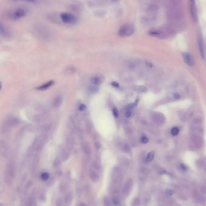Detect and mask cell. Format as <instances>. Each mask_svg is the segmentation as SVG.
Wrapping results in <instances>:
<instances>
[{
    "label": "cell",
    "instance_id": "6da1fadb",
    "mask_svg": "<svg viewBox=\"0 0 206 206\" xmlns=\"http://www.w3.org/2000/svg\"><path fill=\"white\" fill-rule=\"evenodd\" d=\"M135 28L133 25L130 24H126L122 26L118 32V34L121 37L130 36L134 34Z\"/></svg>",
    "mask_w": 206,
    "mask_h": 206
},
{
    "label": "cell",
    "instance_id": "7a4b0ae2",
    "mask_svg": "<svg viewBox=\"0 0 206 206\" xmlns=\"http://www.w3.org/2000/svg\"><path fill=\"white\" fill-rule=\"evenodd\" d=\"M60 18L62 22L67 24H74L77 22V18L74 15L70 13H61Z\"/></svg>",
    "mask_w": 206,
    "mask_h": 206
},
{
    "label": "cell",
    "instance_id": "3957f363",
    "mask_svg": "<svg viewBox=\"0 0 206 206\" xmlns=\"http://www.w3.org/2000/svg\"><path fill=\"white\" fill-rule=\"evenodd\" d=\"M190 10L192 20L194 22L198 21V11L196 6L195 0H190Z\"/></svg>",
    "mask_w": 206,
    "mask_h": 206
},
{
    "label": "cell",
    "instance_id": "277c9868",
    "mask_svg": "<svg viewBox=\"0 0 206 206\" xmlns=\"http://www.w3.org/2000/svg\"><path fill=\"white\" fill-rule=\"evenodd\" d=\"M38 34L43 39H49L51 37V33L49 32L48 30L42 26L39 27L38 28Z\"/></svg>",
    "mask_w": 206,
    "mask_h": 206
},
{
    "label": "cell",
    "instance_id": "5b68a950",
    "mask_svg": "<svg viewBox=\"0 0 206 206\" xmlns=\"http://www.w3.org/2000/svg\"><path fill=\"white\" fill-rule=\"evenodd\" d=\"M183 58L186 65L189 66H193L195 65V61L193 60L192 56L188 53H184L183 54Z\"/></svg>",
    "mask_w": 206,
    "mask_h": 206
},
{
    "label": "cell",
    "instance_id": "8992f818",
    "mask_svg": "<svg viewBox=\"0 0 206 206\" xmlns=\"http://www.w3.org/2000/svg\"><path fill=\"white\" fill-rule=\"evenodd\" d=\"M198 45H199V53H200L201 57L204 59L205 58V48H204V44L203 37L201 36H198Z\"/></svg>",
    "mask_w": 206,
    "mask_h": 206
},
{
    "label": "cell",
    "instance_id": "52a82bcc",
    "mask_svg": "<svg viewBox=\"0 0 206 206\" xmlns=\"http://www.w3.org/2000/svg\"><path fill=\"white\" fill-rule=\"evenodd\" d=\"M26 15V11L23 9H19L11 15V18L14 20H18Z\"/></svg>",
    "mask_w": 206,
    "mask_h": 206
},
{
    "label": "cell",
    "instance_id": "ba28073f",
    "mask_svg": "<svg viewBox=\"0 0 206 206\" xmlns=\"http://www.w3.org/2000/svg\"><path fill=\"white\" fill-rule=\"evenodd\" d=\"M48 18L49 20L54 23L60 24L62 22L61 18H60V15H58L56 14H49L48 15Z\"/></svg>",
    "mask_w": 206,
    "mask_h": 206
},
{
    "label": "cell",
    "instance_id": "9c48e42d",
    "mask_svg": "<svg viewBox=\"0 0 206 206\" xmlns=\"http://www.w3.org/2000/svg\"><path fill=\"white\" fill-rule=\"evenodd\" d=\"M152 118L153 120L157 123H161L165 121V117L164 116L160 113H154L152 115Z\"/></svg>",
    "mask_w": 206,
    "mask_h": 206
},
{
    "label": "cell",
    "instance_id": "30bf717a",
    "mask_svg": "<svg viewBox=\"0 0 206 206\" xmlns=\"http://www.w3.org/2000/svg\"><path fill=\"white\" fill-rule=\"evenodd\" d=\"M132 185H133V180L132 179H129L128 180H127L126 184H124V188L122 189L123 192L124 193H126V194H127V193L130 191Z\"/></svg>",
    "mask_w": 206,
    "mask_h": 206
},
{
    "label": "cell",
    "instance_id": "8fae6325",
    "mask_svg": "<svg viewBox=\"0 0 206 206\" xmlns=\"http://www.w3.org/2000/svg\"><path fill=\"white\" fill-rule=\"evenodd\" d=\"M62 101H63V99H62V98L61 97H60V96L56 97L54 99L53 102V106L55 108L59 107L62 103Z\"/></svg>",
    "mask_w": 206,
    "mask_h": 206
},
{
    "label": "cell",
    "instance_id": "7c38bea8",
    "mask_svg": "<svg viewBox=\"0 0 206 206\" xmlns=\"http://www.w3.org/2000/svg\"><path fill=\"white\" fill-rule=\"evenodd\" d=\"M82 148L84 153L87 155H89L91 154V148L87 142H84L82 145Z\"/></svg>",
    "mask_w": 206,
    "mask_h": 206
},
{
    "label": "cell",
    "instance_id": "4fadbf2b",
    "mask_svg": "<svg viewBox=\"0 0 206 206\" xmlns=\"http://www.w3.org/2000/svg\"><path fill=\"white\" fill-rule=\"evenodd\" d=\"M0 35L3 37H7L9 35L7 29L5 28V26H4L1 23H0Z\"/></svg>",
    "mask_w": 206,
    "mask_h": 206
},
{
    "label": "cell",
    "instance_id": "5bb4252c",
    "mask_svg": "<svg viewBox=\"0 0 206 206\" xmlns=\"http://www.w3.org/2000/svg\"><path fill=\"white\" fill-rule=\"evenodd\" d=\"M53 84H54L53 81H50V82H48V83H45L44 84L42 85L41 86L37 87V89L38 90H40V91H44V90H46L48 88H49V87L50 86H51Z\"/></svg>",
    "mask_w": 206,
    "mask_h": 206
},
{
    "label": "cell",
    "instance_id": "9a60e30c",
    "mask_svg": "<svg viewBox=\"0 0 206 206\" xmlns=\"http://www.w3.org/2000/svg\"><path fill=\"white\" fill-rule=\"evenodd\" d=\"M91 83L92 84L99 85V84H100L101 83L102 80H101V78L100 77H98V76H95V77H92L91 78Z\"/></svg>",
    "mask_w": 206,
    "mask_h": 206
},
{
    "label": "cell",
    "instance_id": "2e32d148",
    "mask_svg": "<svg viewBox=\"0 0 206 206\" xmlns=\"http://www.w3.org/2000/svg\"><path fill=\"white\" fill-rule=\"evenodd\" d=\"M76 68L72 66H68L65 69L64 71V72L66 74H72L75 72H76Z\"/></svg>",
    "mask_w": 206,
    "mask_h": 206
},
{
    "label": "cell",
    "instance_id": "e0dca14e",
    "mask_svg": "<svg viewBox=\"0 0 206 206\" xmlns=\"http://www.w3.org/2000/svg\"><path fill=\"white\" fill-rule=\"evenodd\" d=\"M196 198H197V201L199 203H200L201 204L206 206V198H205V197L201 195H198Z\"/></svg>",
    "mask_w": 206,
    "mask_h": 206
},
{
    "label": "cell",
    "instance_id": "ac0fdd59",
    "mask_svg": "<svg viewBox=\"0 0 206 206\" xmlns=\"http://www.w3.org/2000/svg\"><path fill=\"white\" fill-rule=\"evenodd\" d=\"M134 89L138 92L140 93H144L146 92L147 91V89L145 86H137L134 87Z\"/></svg>",
    "mask_w": 206,
    "mask_h": 206
},
{
    "label": "cell",
    "instance_id": "d6986e66",
    "mask_svg": "<svg viewBox=\"0 0 206 206\" xmlns=\"http://www.w3.org/2000/svg\"><path fill=\"white\" fill-rule=\"evenodd\" d=\"M154 155H155V153L154 151L149 152L147 155V160H146L147 161V162L151 161L154 158Z\"/></svg>",
    "mask_w": 206,
    "mask_h": 206
},
{
    "label": "cell",
    "instance_id": "ffe728a7",
    "mask_svg": "<svg viewBox=\"0 0 206 206\" xmlns=\"http://www.w3.org/2000/svg\"><path fill=\"white\" fill-rule=\"evenodd\" d=\"M180 132V129L179 128L177 127H173L172 129H171V134L174 136H176Z\"/></svg>",
    "mask_w": 206,
    "mask_h": 206
},
{
    "label": "cell",
    "instance_id": "44dd1931",
    "mask_svg": "<svg viewBox=\"0 0 206 206\" xmlns=\"http://www.w3.org/2000/svg\"><path fill=\"white\" fill-rule=\"evenodd\" d=\"M89 91L90 92H91L92 93H96L98 92V87L97 86V85L93 84L92 86H91L89 87Z\"/></svg>",
    "mask_w": 206,
    "mask_h": 206
},
{
    "label": "cell",
    "instance_id": "7402d4cb",
    "mask_svg": "<svg viewBox=\"0 0 206 206\" xmlns=\"http://www.w3.org/2000/svg\"><path fill=\"white\" fill-rule=\"evenodd\" d=\"M70 9L71 10L74 11H80V8L78 5H77L76 4H72L70 5Z\"/></svg>",
    "mask_w": 206,
    "mask_h": 206
},
{
    "label": "cell",
    "instance_id": "603a6c76",
    "mask_svg": "<svg viewBox=\"0 0 206 206\" xmlns=\"http://www.w3.org/2000/svg\"><path fill=\"white\" fill-rule=\"evenodd\" d=\"M122 149L125 153H128L130 151L131 148L130 147L128 144H127V143H124L122 146Z\"/></svg>",
    "mask_w": 206,
    "mask_h": 206
},
{
    "label": "cell",
    "instance_id": "cb8c5ba5",
    "mask_svg": "<svg viewBox=\"0 0 206 206\" xmlns=\"http://www.w3.org/2000/svg\"><path fill=\"white\" fill-rule=\"evenodd\" d=\"M91 178L93 182H97V181L98 180V175L95 172H92L91 174Z\"/></svg>",
    "mask_w": 206,
    "mask_h": 206
},
{
    "label": "cell",
    "instance_id": "d4e9b609",
    "mask_svg": "<svg viewBox=\"0 0 206 206\" xmlns=\"http://www.w3.org/2000/svg\"><path fill=\"white\" fill-rule=\"evenodd\" d=\"M49 177V175L47 172H43L41 175V179L43 180H47Z\"/></svg>",
    "mask_w": 206,
    "mask_h": 206
},
{
    "label": "cell",
    "instance_id": "484cf974",
    "mask_svg": "<svg viewBox=\"0 0 206 206\" xmlns=\"http://www.w3.org/2000/svg\"><path fill=\"white\" fill-rule=\"evenodd\" d=\"M103 203H104V206H110V202L109 201V198H105L104 199Z\"/></svg>",
    "mask_w": 206,
    "mask_h": 206
},
{
    "label": "cell",
    "instance_id": "4316f807",
    "mask_svg": "<svg viewBox=\"0 0 206 206\" xmlns=\"http://www.w3.org/2000/svg\"><path fill=\"white\" fill-rule=\"evenodd\" d=\"M140 141H141V142L143 143H147L148 142L149 140H148V139L147 138V137L143 136V137H142V138H141V139H140Z\"/></svg>",
    "mask_w": 206,
    "mask_h": 206
},
{
    "label": "cell",
    "instance_id": "83f0119b",
    "mask_svg": "<svg viewBox=\"0 0 206 206\" xmlns=\"http://www.w3.org/2000/svg\"><path fill=\"white\" fill-rule=\"evenodd\" d=\"M65 200L66 201V203H69L70 201H71L72 200V197L71 195H68L66 196L65 198Z\"/></svg>",
    "mask_w": 206,
    "mask_h": 206
},
{
    "label": "cell",
    "instance_id": "f1b7e54d",
    "mask_svg": "<svg viewBox=\"0 0 206 206\" xmlns=\"http://www.w3.org/2000/svg\"><path fill=\"white\" fill-rule=\"evenodd\" d=\"M113 115L115 118H118L119 116V113H118V110L116 108H114L113 110Z\"/></svg>",
    "mask_w": 206,
    "mask_h": 206
},
{
    "label": "cell",
    "instance_id": "f546056e",
    "mask_svg": "<svg viewBox=\"0 0 206 206\" xmlns=\"http://www.w3.org/2000/svg\"><path fill=\"white\" fill-rule=\"evenodd\" d=\"M174 191L171 189H167L166 191V194L168 196H171L174 194Z\"/></svg>",
    "mask_w": 206,
    "mask_h": 206
},
{
    "label": "cell",
    "instance_id": "4dcf8cb0",
    "mask_svg": "<svg viewBox=\"0 0 206 206\" xmlns=\"http://www.w3.org/2000/svg\"><path fill=\"white\" fill-rule=\"evenodd\" d=\"M113 204H114L115 205H116V206L119 205L120 204L119 199H118L117 198H114L113 199Z\"/></svg>",
    "mask_w": 206,
    "mask_h": 206
},
{
    "label": "cell",
    "instance_id": "1f68e13d",
    "mask_svg": "<svg viewBox=\"0 0 206 206\" xmlns=\"http://www.w3.org/2000/svg\"><path fill=\"white\" fill-rule=\"evenodd\" d=\"M139 202V198H135V199H133V202H132V205H133V206H136L137 205H138Z\"/></svg>",
    "mask_w": 206,
    "mask_h": 206
},
{
    "label": "cell",
    "instance_id": "d6a6232c",
    "mask_svg": "<svg viewBox=\"0 0 206 206\" xmlns=\"http://www.w3.org/2000/svg\"><path fill=\"white\" fill-rule=\"evenodd\" d=\"M86 105H84V104H81V105L79 106V110H80V111H83L86 110Z\"/></svg>",
    "mask_w": 206,
    "mask_h": 206
},
{
    "label": "cell",
    "instance_id": "836d02e7",
    "mask_svg": "<svg viewBox=\"0 0 206 206\" xmlns=\"http://www.w3.org/2000/svg\"><path fill=\"white\" fill-rule=\"evenodd\" d=\"M137 103H138V100H137V101L136 100V101H135V103L130 104V105H128V107H129L130 108H134V107H135L137 105Z\"/></svg>",
    "mask_w": 206,
    "mask_h": 206
},
{
    "label": "cell",
    "instance_id": "e575fe53",
    "mask_svg": "<svg viewBox=\"0 0 206 206\" xmlns=\"http://www.w3.org/2000/svg\"><path fill=\"white\" fill-rule=\"evenodd\" d=\"M62 158H63V159L65 160L68 158V154L66 151H64L63 154H62Z\"/></svg>",
    "mask_w": 206,
    "mask_h": 206
},
{
    "label": "cell",
    "instance_id": "d590c367",
    "mask_svg": "<svg viewBox=\"0 0 206 206\" xmlns=\"http://www.w3.org/2000/svg\"><path fill=\"white\" fill-rule=\"evenodd\" d=\"M131 115H132V113H131V111L130 110H128L126 111V117L128 118L131 116Z\"/></svg>",
    "mask_w": 206,
    "mask_h": 206
},
{
    "label": "cell",
    "instance_id": "8d00e7d4",
    "mask_svg": "<svg viewBox=\"0 0 206 206\" xmlns=\"http://www.w3.org/2000/svg\"><path fill=\"white\" fill-rule=\"evenodd\" d=\"M111 84V85H112V86H113V87H119V86H120L119 83H117V82H112Z\"/></svg>",
    "mask_w": 206,
    "mask_h": 206
},
{
    "label": "cell",
    "instance_id": "74e56055",
    "mask_svg": "<svg viewBox=\"0 0 206 206\" xmlns=\"http://www.w3.org/2000/svg\"><path fill=\"white\" fill-rule=\"evenodd\" d=\"M16 1H25L27 2H33L34 0H16Z\"/></svg>",
    "mask_w": 206,
    "mask_h": 206
},
{
    "label": "cell",
    "instance_id": "f35d334b",
    "mask_svg": "<svg viewBox=\"0 0 206 206\" xmlns=\"http://www.w3.org/2000/svg\"><path fill=\"white\" fill-rule=\"evenodd\" d=\"M147 65L149 67H152V64L150 63H148L147 64Z\"/></svg>",
    "mask_w": 206,
    "mask_h": 206
},
{
    "label": "cell",
    "instance_id": "ab89813d",
    "mask_svg": "<svg viewBox=\"0 0 206 206\" xmlns=\"http://www.w3.org/2000/svg\"><path fill=\"white\" fill-rule=\"evenodd\" d=\"M79 206H86L84 204H83V203H82V204H80V205H79Z\"/></svg>",
    "mask_w": 206,
    "mask_h": 206
},
{
    "label": "cell",
    "instance_id": "60d3db41",
    "mask_svg": "<svg viewBox=\"0 0 206 206\" xmlns=\"http://www.w3.org/2000/svg\"><path fill=\"white\" fill-rule=\"evenodd\" d=\"M1 87H2V83L1 82H0V90L1 89Z\"/></svg>",
    "mask_w": 206,
    "mask_h": 206
},
{
    "label": "cell",
    "instance_id": "b9f144b4",
    "mask_svg": "<svg viewBox=\"0 0 206 206\" xmlns=\"http://www.w3.org/2000/svg\"><path fill=\"white\" fill-rule=\"evenodd\" d=\"M113 1H116V0H113Z\"/></svg>",
    "mask_w": 206,
    "mask_h": 206
}]
</instances>
